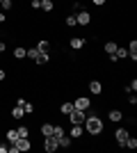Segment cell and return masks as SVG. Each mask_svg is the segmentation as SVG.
<instances>
[{"mask_svg":"<svg viewBox=\"0 0 137 153\" xmlns=\"http://www.w3.org/2000/svg\"><path fill=\"white\" fill-rule=\"evenodd\" d=\"M7 142H9V144H16V142H19V130H16V128H9V130H7Z\"/></svg>","mask_w":137,"mask_h":153,"instance_id":"cell-11","label":"cell"},{"mask_svg":"<svg viewBox=\"0 0 137 153\" xmlns=\"http://www.w3.org/2000/svg\"><path fill=\"white\" fill-rule=\"evenodd\" d=\"M34 48H37V51H39V53H48V51H50V44H48L46 39H41V41H39V44H37V46H34Z\"/></svg>","mask_w":137,"mask_h":153,"instance_id":"cell-14","label":"cell"},{"mask_svg":"<svg viewBox=\"0 0 137 153\" xmlns=\"http://www.w3.org/2000/svg\"><path fill=\"white\" fill-rule=\"evenodd\" d=\"M89 105H91V101L87 96H78V98L73 101V108L76 110H89Z\"/></svg>","mask_w":137,"mask_h":153,"instance_id":"cell-4","label":"cell"},{"mask_svg":"<svg viewBox=\"0 0 137 153\" xmlns=\"http://www.w3.org/2000/svg\"><path fill=\"white\" fill-rule=\"evenodd\" d=\"M66 25H69V27L78 25V23H76V16H66Z\"/></svg>","mask_w":137,"mask_h":153,"instance_id":"cell-29","label":"cell"},{"mask_svg":"<svg viewBox=\"0 0 137 153\" xmlns=\"http://www.w3.org/2000/svg\"><path fill=\"white\" fill-rule=\"evenodd\" d=\"M82 126H85V130L91 133V135H101L103 133V121H101L98 117H85Z\"/></svg>","mask_w":137,"mask_h":153,"instance_id":"cell-1","label":"cell"},{"mask_svg":"<svg viewBox=\"0 0 137 153\" xmlns=\"http://www.w3.org/2000/svg\"><path fill=\"white\" fill-rule=\"evenodd\" d=\"M0 2H2V0H0Z\"/></svg>","mask_w":137,"mask_h":153,"instance_id":"cell-39","label":"cell"},{"mask_svg":"<svg viewBox=\"0 0 137 153\" xmlns=\"http://www.w3.org/2000/svg\"><path fill=\"white\" fill-rule=\"evenodd\" d=\"M14 146H16V151H19V153H25V151H30V149H32V144H30V140H27V137H19V142H16Z\"/></svg>","mask_w":137,"mask_h":153,"instance_id":"cell-5","label":"cell"},{"mask_svg":"<svg viewBox=\"0 0 137 153\" xmlns=\"http://www.w3.org/2000/svg\"><path fill=\"white\" fill-rule=\"evenodd\" d=\"M25 57L37 59V57H39V51H37V48H30V51H25Z\"/></svg>","mask_w":137,"mask_h":153,"instance_id":"cell-24","label":"cell"},{"mask_svg":"<svg viewBox=\"0 0 137 153\" xmlns=\"http://www.w3.org/2000/svg\"><path fill=\"white\" fill-rule=\"evenodd\" d=\"M89 91H91V94H101V91H103V85H101V82H98V80H91V82H89Z\"/></svg>","mask_w":137,"mask_h":153,"instance_id":"cell-12","label":"cell"},{"mask_svg":"<svg viewBox=\"0 0 137 153\" xmlns=\"http://www.w3.org/2000/svg\"><path fill=\"white\" fill-rule=\"evenodd\" d=\"M23 112H25V114H30V112H34V105H32V103H23Z\"/></svg>","mask_w":137,"mask_h":153,"instance_id":"cell-28","label":"cell"},{"mask_svg":"<svg viewBox=\"0 0 137 153\" xmlns=\"http://www.w3.org/2000/svg\"><path fill=\"white\" fill-rule=\"evenodd\" d=\"M30 5H32V9H39V7H41V0H32Z\"/></svg>","mask_w":137,"mask_h":153,"instance_id":"cell-31","label":"cell"},{"mask_svg":"<svg viewBox=\"0 0 137 153\" xmlns=\"http://www.w3.org/2000/svg\"><path fill=\"white\" fill-rule=\"evenodd\" d=\"M23 114H25V112H23V108H21V105H16V108L12 110V117L16 119V121H19V119H23Z\"/></svg>","mask_w":137,"mask_h":153,"instance_id":"cell-17","label":"cell"},{"mask_svg":"<svg viewBox=\"0 0 137 153\" xmlns=\"http://www.w3.org/2000/svg\"><path fill=\"white\" fill-rule=\"evenodd\" d=\"M128 103H130V105H135V103H137V96L130 94V96H128Z\"/></svg>","mask_w":137,"mask_h":153,"instance_id":"cell-33","label":"cell"},{"mask_svg":"<svg viewBox=\"0 0 137 153\" xmlns=\"http://www.w3.org/2000/svg\"><path fill=\"white\" fill-rule=\"evenodd\" d=\"M117 48H119V46L114 44V41H107V44H105V53H107V55H114Z\"/></svg>","mask_w":137,"mask_h":153,"instance_id":"cell-16","label":"cell"},{"mask_svg":"<svg viewBox=\"0 0 137 153\" xmlns=\"http://www.w3.org/2000/svg\"><path fill=\"white\" fill-rule=\"evenodd\" d=\"M48 59H50V55H48V53H39V57L34 59V62H37V64H48Z\"/></svg>","mask_w":137,"mask_h":153,"instance_id":"cell-19","label":"cell"},{"mask_svg":"<svg viewBox=\"0 0 137 153\" xmlns=\"http://www.w3.org/2000/svg\"><path fill=\"white\" fill-rule=\"evenodd\" d=\"M14 57H16V59H23V57H25V48H16V51H14Z\"/></svg>","mask_w":137,"mask_h":153,"instance_id":"cell-27","label":"cell"},{"mask_svg":"<svg viewBox=\"0 0 137 153\" xmlns=\"http://www.w3.org/2000/svg\"><path fill=\"white\" fill-rule=\"evenodd\" d=\"M66 117H69V121H71V123H82L87 114H85V110H76V108H73Z\"/></svg>","mask_w":137,"mask_h":153,"instance_id":"cell-2","label":"cell"},{"mask_svg":"<svg viewBox=\"0 0 137 153\" xmlns=\"http://www.w3.org/2000/svg\"><path fill=\"white\" fill-rule=\"evenodd\" d=\"M126 51H128V57L135 62V59H137V41H135V39H133L130 44H128V48H126Z\"/></svg>","mask_w":137,"mask_h":153,"instance_id":"cell-9","label":"cell"},{"mask_svg":"<svg viewBox=\"0 0 137 153\" xmlns=\"http://www.w3.org/2000/svg\"><path fill=\"white\" fill-rule=\"evenodd\" d=\"M128 130H126V128H117V133H114V140H117V144L119 146H124V142L128 140Z\"/></svg>","mask_w":137,"mask_h":153,"instance_id":"cell-7","label":"cell"},{"mask_svg":"<svg viewBox=\"0 0 137 153\" xmlns=\"http://www.w3.org/2000/svg\"><path fill=\"white\" fill-rule=\"evenodd\" d=\"M44 149L48 153H53L55 149H57V137H53V135H48V137H44Z\"/></svg>","mask_w":137,"mask_h":153,"instance_id":"cell-6","label":"cell"},{"mask_svg":"<svg viewBox=\"0 0 137 153\" xmlns=\"http://www.w3.org/2000/svg\"><path fill=\"white\" fill-rule=\"evenodd\" d=\"M12 2H14V0H2V2H0V7H2V9H9V7H12Z\"/></svg>","mask_w":137,"mask_h":153,"instance_id":"cell-30","label":"cell"},{"mask_svg":"<svg viewBox=\"0 0 137 153\" xmlns=\"http://www.w3.org/2000/svg\"><path fill=\"white\" fill-rule=\"evenodd\" d=\"M107 117H110L112 123H117V121H121V119H124V114H121L119 110H110V112H107Z\"/></svg>","mask_w":137,"mask_h":153,"instance_id":"cell-13","label":"cell"},{"mask_svg":"<svg viewBox=\"0 0 137 153\" xmlns=\"http://www.w3.org/2000/svg\"><path fill=\"white\" fill-rule=\"evenodd\" d=\"M82 133H85V128H82V123H73V128H71V137H73V140H78V137H82Z\"/></svg>","mask_w":137,"mask_h":153,"instance_id":"cell-10","label":"cell"},{"mask_svg":"<svg viewBox=\"0 0 137 153\" xmlns=\"http://www.w3.org/2000/svg\"><path fill=\"white\" fill-rule=\"evenodd\" d=\"M16 130H19V137H27V135H30V128L27 126H19Z\"/></svg>","mask_w":137,"mask_h":153,"instance_id":"cell-26","label":"cell"},{"mask_svg":"<svg viewBox=\"0 0 137 153\" xmlns=\"http://www.w3.org/2000/svg\"><path fill=\"white\" fill-rule=\"evenodd\" d=\"M71 110H73V103H62V105H59V112H62V114H69Z\"/></svg>","mask_w":137,"mask_h":153,"instance_id":"cell-22","label":"cell"},{"mask_svg":"<svg viewBox=\"0 0 137 153\" xmlns=\"http://www.w3.org/2000/svg\"><path fill=\"white\" fill-rule=\"evenodd\" d=\"M62 135H64V128H62V126H53V137H57V140H59Z\"/></svg>","mask_w":137,"mask_h":153,"instance_id":"cell-23","label":"cell"},{"mask_svg":"<svg viewBox=\"0 0 137 153\" xmlns=\"http://www.w3.org/2000/svg\"><path fill=\"white\" fill-rule=\"evenodd\" d=\"M5 76H7V73H5V69H0V80H5Z\"/></svg>","mask_w":137,"mask_h":153,"instance_id":"cell-34","label":"cell"},{"mask_svg":"<svg viewBox=\"0 0 137 153\" xmlns=\"http://www.w3.org/2000/svg\"><path fill=\"white\" fill-rule=\"evenodd\" d=\"M0 153H7V146H0Z\"/></svg>","mask_w":137,"mask_h":153,"instance_id":"cell-37","label":"cell"},{"mask_svg":"<svg viewBox=\"0 0 137 153\" xmlns=\"http://www.w3.org/2000/svg\"><path fill=\"white\" fill-rule=\"evenodd\" d=\"M69 46H71L73 51H80V48H85V39H82V37H71Z\"/></svg>","mask_w":137,"mask_h":153,"instance_id":"cell-8","label":"cell"},{"mask_svg":"<svg viewBox=\"0 0 137 153\" xmlns=\"http://www.w3.org/2000/svg\"><path fill=\"white\" fill-rule=\"evenodd\" d=\"M76 23H78V25H89L91 23V14L85 12V9H80L78 16H76Z\"/></svg>","mask_w":137,"mask_h":153,"instance_id":"cell-3","label":"cell"},{"mask_svg":"<svg viewBox=\"0 0 137 153\" xmlns=\"http://www.w3.org/2000/svg\"><path fill=\"white\" fill-rule=\"evenodd\" d=\"M128 89H130V91H135V89H137V80H130V85H128Z\"/></svg>","mask_w":137,"mask_h":153,"instance_id":"cell-32","label":"cell"},{"mask_svg":"<svg viewBox=\"0 0 137 153\" xmlns=\"http://www.w3.org/2000/svg\"><path fill=\"white\" fill-rule=\"evenodd\" d=\"M114 57H117V59H124V57H128V51H126V48H117Z\"/></svg>","mask_w":137,"mask_h":153,"instance_id":"cell-25","label":"cell"},{"mask_svg":"<svg viewBox=\"0 0 137 153\" xmlns=\"http://www.w3.org/2000/svg\"><path fill=\"white\" fill-rule=\"evenodd\" d=\"M57 146H62V149H69V146H71V137H64V135H62V137L57 140Z\"/></svg>","mask_w":137,"mask_h":153,"instance_id":"cell-15","label":"cell"},{"mask_svg":"<svg viewBox=\"0 0 137 153\" xmlns=\"http://www.w3.org/2000/svg\"><path fill=\"white\" fill-rule=\"evenodd\" d=\"M91 2H94V5H103L105 0H91Z\"/></svg>","mask_w":137,"mask_h":153,"instance_id":"cell-35","label":"cell"},{"mask_svg":"<svg viewBox=\"0 0 137 153\" xmlns=\"http://www.w3.org/2000/svg\"><path fill=\"white\" fill-rule=\"evenodd\" d=\"M124 146H126V149H137V140H135V137H130V135H128V140L124 142Z\"/></svg>","mask_w":137,"mask_h":153,"instance_id":"cell-21","label":"cell"},{"mask_svg":"<svg viewBox=\"0 0 137 153\" xmlns=\"http://www.w3.org/2000/svg\"><path fill=\"white\" fill-rule=\"evenodd\" d=\"M0 53H5V41H0Z\"/></svg>","mask_w":137,"mask_h":153,"instance_id":"cell-36","label":"cell"},{"mask_svg":"<svg viewBox=\"0 0 137 153\" xmlns=\"http://www.w3.org/2000/svg\"><path fill=\"white\" fill-rule=\"evenodd\" d=\"M41 135H44V137L53 135V123H44V126H41Z\"/></svg>","mask_w":137,"mask_h":153,"instance_id":"cell-20","label":"cell"},{"mask_svg":"<svg viewBox=\"0 0 137 153\" xmlns=\"http://www.w3.org/2000/svg\"><path fill=\"white\" fill-rule=\"evenodd\" d=\"M0 12H2V7H0Z\"/></svg>","mask_w":137,"mask_h":153,"instance_id":"cell-38","label":"cell"},{"mask_svg":"<svg viewBox=\"0 0 137 153\" xmlns=\"http://www.w3.org/2000/svg\"><path fill=\"white\" fill-rule=\"evenodd\" d=\"M41 9H44V12H53V9H55L53 0H41Z\"/></svg>","mask_w":137,"mask_h":153,"instance_id":"cell-18","label":"cell"}]
</instances>
